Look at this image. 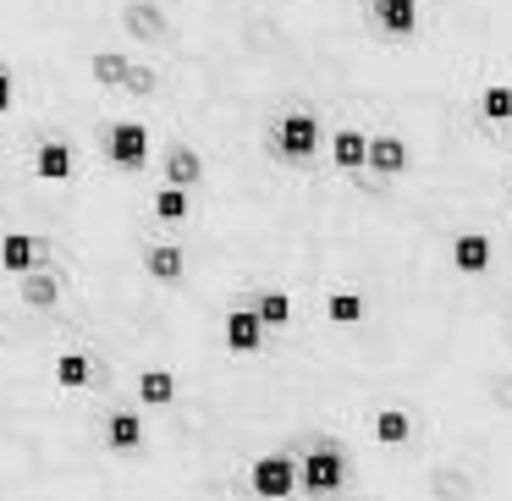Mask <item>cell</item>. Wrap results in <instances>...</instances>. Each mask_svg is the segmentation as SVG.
<instances>
[{
	"label": "cell",
	"instance_id": "obj_5",
	"mask_svg": "<svg viewBox=\"0 0 512 501\" xmlns=\"http://www.w3.org/2000/svg\"><path fill=\"white\" fill-rule=\"evenodd\" d=\"M342 479H347V463H342V452H336V446H320V452H309L298 463V490H309L314 501L336 496V490H342Z\"/></svg>",
	"mask_w": 512,
	"mask_h": 501
},
{
	"label": "cell",
	"instance_id": "obj_17",
	"mask_svg": "<svg viewBox=\"0 0 512 501\" xmlns=\"http://www.w3.org/2000/svg\"><path fill=\"white\" fill-rule=\"evenodd\" d=\"M105 446H111V452H138V446H144V419H138V413H111Z\"/></svg>",
	"mask_w": 512,
	"mask_h": 501
},
{
	"label": "cell",
	"instance_id": "obj_14",
	"mask_svg": "<svg viewBox=\"0 0 512 501\" xmlns=\"http://www.w3.org/2000/svg\"><path fill=\"white\" fill-rule=\"evenodd\" d=\"M144 276H149V281H160V287L182 281V276H188V248H177V243H155V248H144Z\"/></svg>",
	"mask_w": 512,
	"mask_h": 501
},
{
	"label": "cell",
	"instance_id": "obj_15",
	"mask_svg": "<svg viewBox=\"0 0 512 501\" xmlns=\"http://www.w3.org/2000/svg\"><path fill=\"white\" fill-rule=\"evenodd\" d=\"M474 116L490 127H512V83H485L474 94Z\"/></svg>",
	"mask_w": 512,
	"mask_h": 501
},
{
	"label": "cell",
	"instance_id": "obj_8",
	"mask_svg": "<svg viewBox=\"0 0 512 501\" xmlns=\"http://www.w3.org/2000/svg\"><path fill=\"white\" fill-rule=\"evenodd\" d=\"M408 166H413V149L402 144L397 133H369V149H364V171L375 182H397V177H408Z\"/></svg>",
	"mask_w": 512,
	"mask_h": 501
},
{
	"label": "cell",
	"instance_id": "obj_12",
	"mask_svg": "<svg viewBox=\"0 0 512 501\" xmlns=\"http://www.w3.org/2000/svg\"><path fill=\"white\" fill-rule=\"evenodd\" d=\"M127 72H133V50H122V45H100L89 56V83L100 94H116L127 83Z\"/></svg>",
	"mask_w": 512,
	"mask_h": 501
},
{
	"label": "cell",
	"instance_id": "obj_2",
	"mask_svg": "<svg viewBox=\"0 0 512 501\" xmlns=\"http://www.w3.org/2000/svg\"><path fill=\"white\" fill-rule=\"evenodd\" d=\"M105 166L122 171V177H138V171L149 166V155H155V133H149L144 116H111L105 122Z\"/></svg>",
	"mask_w": 512,
	"mask_h": 501
},
{
	"label": "cell",
	"instance_id": "obj_25",
	"mask_svg": "<svg viewBox=\"0 0 512 501\" xmlns=\"http://www.w3.org/2000/svg\"><path fill=\"white\" fill-rule=\"evenodd\" d=\"M12 111H17V78L0 67V116H12Z\"/></svg>",
	"mask_w": 512,
	"mask_h": 501
},
{
	"label": "cell",
	"instance_id": "obj_3",
	"mask_svg": "<svg viewBox=\"0 0 512 501\" xmlns=\"http://www.w3.org/2000/svg\"><path fill=\"white\" fill-rule=\"evenodd\" d=\"M320 144H325V122L314 111L276 116V160H287V166H309V160L320 155Z\"/></svg>",
	"mask_w": 512,
	"mask_h": 501
},
{
	"label": "cell",
	"instance_id": "obj_6",
	"mask_svg": "<svg viewBox=\"0 0 512 501\" xmlns=\"http://www.w3.org/2000/svg\"><path fill=\"white\" fill-rule=\"evenodd\" d=\"M204 177H210V160H204V149H193V144H166V155H160V188L193 193Z\"/></svg>",
	"mask_w": 512,
	"mask_h": 501
},
{
	"label": "cell",
	"instance_id": "obj_11",
	"mask_svg": "<svg viewBox=\"0 0 512 501\" xmlns=\"http://www.w3.org/2000/svg\"><path fill=\"white\" fill-rule=\"evenodd\" d=\"M496 265V243H490V232H457L452 237V270L457 276H485V270Z\"/></svg>",
	"mask_w": 512,
	"mask_h": 501
},
{
	"label": "cell",
	"instance_id": "obj_13",
	"mask_svg": "<svg viewBox=\"0 0 512 501\" xmlns=\"http://www.w3.org/2000/svg\"><path fill=\"white\" fill-rule=\"evenodd\" d=\"M325 149H331V166L342 171V177H353V171H364V149H369V133L353 122H342L331 138H325Z\"/></svg>",
	"mask_w": 512,
	"mask_h": 501
},
{
	"label": "cell",
	"instance_id": "obj_1",
	"mask_svg": "<svg viewBox=\"0 0 512 501\" xmlns=\"http://www.w3.org/2000/svg\"><path fill=\"white\" fill-rule=\"evenodd\" d=\"M111 28L122 39V50H160L171 39V17L160 0H116Z\"/></svg>",
	"mask_w": 512,
	"mask_h": 501
},
{
	"label": "cell",
	"instance_id": "obj_23",
	"mask_svg": "<svg viewBox=\"0 0 512 501\" xmlns=\"http://www.w3.org/2000/svg\"><path fill=\"white\" fill-rule=\"evenodd\" d=\"M408 430H413V424H408V413H402V408L375 413V441L380 446H402V441H408Z\"/></svg>",
	"mask_w": 512,
	"mask_h": 501
},
{
	"label": "cell",
	"instance_id": "obj_9",
	"mask_svg": "<svg viewBox=\"0 0 512 501\" xmlns=\"http://www.w3.org/2000/svg\"><path fill=\"white\" fill-rule=\"evenodd\" d=\"M364 12L375 23V34L391 39V45L419 34V0H364Z\"/></svg>",
	"mask_w": 512,
	"mask_h": 501
},
{
	"label": "cell",
	"instance_id": "obj_21",
	"mask_svg": "<svg viewBox=\"0 0 512 501\" xmlns=\"http://www.w3.org/2000/svg\"><path fill=\"white\" fill-rule=\"evenodd\" d=\"M248 309L259 314V325H276V331L292 320V298H287V292H276V287H270V292H259V298L248 303Z\"/></svg>",
	"mask_w": 512,
	"mask_h": 501
},
{
	"label": "cell",
	"instance_id": "obj_24",
	"mask_svg": "<svg viewBox=\"0 0 512 501\" xmlns=\"http://www.w3.org/2000/svg\"><path fill=\"white\" fill-rule=\"evenodd\" d=\"M56 386H67V391L89 386V358H83V353H61L56 358Z\"/></svg>",
	"mask_w": 512,
	"mask_h": 501
},
{
	"label": "cell",
	"instance_id": "obj_16",
	"mask_svg": "<svg viewBox=\"0 0 512 501\" xmlns=\"http://www.w3.org/2000/svg\"><path fill=\"white\" fill-rule=\"evenodd\" d=\"M226 342H232V353H259V342H265L259 314L254 309H232V314H226Z\"/></svg>",
	"mask_w": 512,
	"mask_h": 501
},
{
	"label": "cell",
	"instance_id": "obj_10",
	"mask_svg": "<svg viewBox=\"0 0 512 501\" xmlns=\"http://www.w3.org/2000/svg\"><path fill=\"white\" fill-rule=\"evenodd\" d=\"M45 254L50 243L34 232H6L0 237V270H12V276H34V270H45Z\"/></svg>",
	"mask_w": 512,
	"mask_h": 501
},
{
	"label": "cell",
	"instance_id": "obj_19",
	"mask_svg": "<svg viewBox=\"0 0 512 501\" xmlns=\"http://www.w3.org/2000/svg\"><path fill=\"white\" fill-rule=\"evenodd\" d=\"M138 402H144V408H166V402H177V380H171L166 369H144V375H138Z\"/></svg>",
	"mask_w": 512,
	"mask_h": 501
},
{
	"label": "cell",
	"instance_id": "obj_4",
	"mask_svg": "<svg viewBox=\"0 0 512 501\" xmlns=\"http://www.w3.org/2000/svg\"><path fill=\"white\" fill-rule=\"evenodd\" d=\"M28 177L45 182V188H61V182L78 177V149H72V138H39L34 155H28Z\"/></svg>",
	"mask_w": 512,
	"mask_h": 501
},
{
	"label": "cell",
	"instance_id": "obj_18",
	"mask_svg": "<svg viewBox=\"0 0 512 501\" xmlns=\"http://www.w3.org/2000/svg\"><path fill=\"white\" fill-rule=\"evenodd\" d=\"M149 210H155V221H160V226H182V221L193 215V193H182V188H155Z\"/></svg>",
	"mask_w": 512,
	"mask_h": 501
},
{
	"label": "cell",
	"instance_id": "obj_22",
	"mask_svg": "<svg viewBox=\"0 0 512 501\" xmlns=\"http://www.w3.org/2000/svg\"><path fill=\"white\" fill-rule=\"evenodd\" d=\"M364 292H331V298H325V314H331L336 325H358L364 320Z\"/></svg>",
	"mask_w": 512,
	"mask_h": 501
},
{
	"label": "cell",
	"instance_id": "obj_7",
	"mask_svg": "<svg viewBox=\"0 0 512 501\" xmlns=\"http://www.w3.org/2000/svg\"><path fill=\"white\" fill-rule=\"evenodd\" d=\"M248 485H254V496H265V501H287L292 490H298V463L281 457V452H265V457H254V468H248Z\"/></svg>",
	"mask_w": 512,
	"mask_h": 501
},
{
	"label": "cell",
	"instance_id": "obj_26",
	"mask_svg": "<svg viewBox=\"0 0 512 501\" xmlns=\"http://www.w3.org/2000/svg\"><path fill=\"white\" fill-rule=\"evenodd\" d=\"M507 193H512V171H507Z\"/></svg>",
	"mask_w": 512,
	"mask_h": 501
},
{
	"label": "cell",
	"instance_id": "obj_20",
	"mask_svg": "<svg viewBox=\"0 0 512 501\" xmlns=\"http://www.w3.org/2000/svg\"><path fill=\"white\" fill-rule=\"evenodd\" d=\"M56 298H61V276H56V270H34V276H23V303H28V309H50Z\"/></svg>",
	"mask_w": 512,
	"mask_h": 501
}]
</instances>
